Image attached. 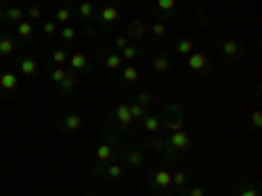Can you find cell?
Returning <instances> with one entry per match:
<instances>
[{
  "label": "cell",
  "instance_id": "cell-1",
  "mask_svg": "<svg viewBox=\"0 0 262 196\" xmlns=\"http://www.w3.org/2000/svg\"><path fill=\"white\" fill-rule=\"evenodd\" d=\"M121 149H124V139H121V131L110 128L105 131V134L100 136V144L95 149V162L100 165H108V162H116Z\"/></svg>",
  "mask_w": 262,
  "mask_h": 196
},
{
  "label": "cell",
  "instance_id": "cell-2",
  "mask_svg": "<svg viewBox=\"0 0 262 196\" xmlns=\"http://www.w3.org/2000/svg\"><path fill=\"white\" fill-rule=\"evenodd\" d=\"M118 162L124 165V167H129V170H142V167L147 165V160H144V152H142V149L129 147V144H124V149H121Z\"/></svg>",
  "mask_w": 262,
  "mask_h": 196
},
{
  "label": "cell",
  "instance_id": "cell-3",
  "mask_svg": "<svg viewBox=\"0 0 262 196\" xmlns=\"http://www.w3.org/2000/svg\"><path fill=\"white\" fill-rule=\"evenodd\" d=\"M147 144H149V149H152L155 154L165 157L168 162H179V160H181V154L176 152V149H173L171 144H168V139H165V136H157V134H152V136H149V142H147Z\"/></svg>",
  "mask_w": 262,
  "mask_h": 196
},
{
  "label": "cell",
  "instance_id": "cell-4",
  "mask_svg": "<svg viewBox=\"0 0 262 196\" xmlns=\"http://www.w3.org/2000/svg\"><path fill=\"white\" fill-rule=\"evenodd\" d=\"M184 107L179 105H168V118H160V128H165L168 134L173 131H184Z\"/></svg>",
  "mask_w": 262,
  "mask_h": 196
},
{
  "label": "cell",
  "instance_id": "cell-5",
  "mask_svg": "<svg viewBox=\"0 0 262 196\" xmlns=\"http://www.w3.org/2000/svg\"><path fill=\"white\" fill-rule=\"evenodd\" d=\"M95 21L100 24V29H110L113 24L121 21V8L118 5H105L95 13Z\"/></svg>",
  "mask_w": 262,
  "mask_h": 196
},
{
  "label": "cell",
  "instance_id": "cell-6",
  "mask_svg": "<svg viewBox=\"0 0 262 196\" xmlns=\"http://www.w3.org/2000/svg\"><path fill=\"white\" fill-rule=\"evenodd\" d=\"M165 139L179 154H186L192 149V139H189V134H186V128L184 131H173V134H165Z\"/></svg>",
  "mask_w": 262,
  "mask_h": 196
},
{
  "label": "cell",
  "instance_id": "cell-7",
  "mask_svg": "<svg viewBox=\"0 0 262 196\" xmlns=\"http://www.w3.org/2000/svg\"><path fill=\"white\" fill-rule=\"evenodd\" d=\"M220 52H223V58H228V60H239V58H244V45H241L236 37H228V40H223Z\"/></svg>",
  "mask_w": 262,
  "mask_h": 196
},
{
  "label": "cell",
  "instance_id": "cell-8",
  "mask_svg": "<svg viewBox=\"0 0 262 196\" xmlns=\"http://www.w3.org/2000/svg\"><path fill=\"white\" fill-rule=\"evenodd\" d=\"M149 183H152V189H157V191H168L171 189V170L168 167H155L152 170V175H149Z\"/></svg>",
  "mask_w": 262,
  "mask_h": 196
},
{
  "label": "cell",
  "instance_id": "cell-9",
  "mask_svg": "<svg viewBox=\"0 0 262 196\" xmlns=\"http://www.w3.org/2000/svg\"><path fill=\"white\" fill-rule=\"evenodd\" d=\"M186 65H189V71L194 73H204V71H210V58L204 52H192V55H186Z\"/></svg>",
  "mask_w": 262,
  "mask_h": 196
},
{
  "label": "cell",
  "instance_id": "cell-10",
  "mask_svg": "<svg viewBox=\"0 0 262 196\" xmlns=\"http://www.w3.org/2000/svg\"><path fill=\"white\" fill-rule=\"evenodd\" d=\"M131 126H134V120L129 113V102H121L116 107V131H129Z\"/></svg>",
  "mask_w": 262,
  "mask_h": 196
},
{
  "label": "cell",
  "instance_id": "cell-11",
  "mask_svg": "<svg viewBox=\"0 0 262 196\" xmlns=\"http://www.w3.org/2000/svg\"><path fill=\"white\" fill-rule=\"evenodd\" d=\"M16 89H18L16 73H11V71H0V92H3L5 97H11Z\"/></svg>",
  "mask_w": 262,
  "mask_h": 196
},
{
  "label": "cell",
  "instance_id": "cell-12",
  "mask_svg": "<svg viewBox=\"0 0 262 196\" xmlns=\"http://www.w3.org/2000/svg\"><path fill=\"white\" fill-rule=\"evenodd\" d=\"M139 76H142V71H139L134 63L124 65V68H121V87H131V84H136Z\"/></svg>",
  "mask_w": 262,
  "mask_h": 196
},
{
  "label": "cell",
  "instance_id": "cell-13",
  "mask_svg": "<svg viewBox=\"0 0 262 196\" xmlns=\"http://www.w3.org/2000/svg\"><path fill=\"white\" fill-rule=\"evenodd\" d=\"M68 65H71L68 71H73V73H79V76H81V73L89 68V58L84 52H73V55H68Z\"/></svg>",
  "mask_w": 262,
  "mask_h": 196
},
{
  "label": "cell",
  "instance_id": "cell-14",
  "mask_svg": "<svg viewBox=\"0 0 262 196\" xmlns=\"http://www.w3.org/2000/svg\"><path fill=\"white\" fill-rule=\"evenodd\" d=\"M124 170H126V167L121 165L118 160H116V162H108V165H105V175H102V178H108L110 183H121V178H124Z\"/></svg>",
  "mask_w": 262,
  "mask_h": 196
},
{
  "label": "cell",
  "instance_id": "cell-15",
  "mask_svg": "<svg viewBox=\"0 0 262 196\" xmlns=\"http://www.w3.org/2000/svg\"><path fill=\"white\" fill-rule=\"evenodd\" d=\"M171 186H173V189H179V194L186 191V189H189V173H184L181 167L171 170Z\"/></svg>",
  "mask_w": 262,
  "mask_h": 196
},
{
  "label": "cell",
  "instance_id": "cell-16",
  "mask_svg": "<svg viewBox=\"0 0 262 196\" xmlns=\"http://www.w3.org/2000/svg\"><path fill=\"white\" fill-rule=\"evenodd\" d=\"M149 65H152L155 73H168V71H171V58H168L165 52H157V55L149 58Z\"/></svg>",
  "mask_w": 262,
  "mask_h": 196
},
{
  "label": "cell",
  "instance_id": "cell-17",
  "mask_svg": "<svg viewBox=\"0 0 262 196\" xmlns=\"http://www.w3.org/2000/svg\"><path fill=\"white\" fill-rule=\"evenodd\" d=\"M102 65H105L108 71H121L124 68V58H121V52H102Z\"/></svg>",
  "mask_w": 262,
  "mask_h": 196
},
{
  "label": "cell",
  "instance_id": "cell-18",
  "mask_svg": "<svg viewBox=\"0 0 262 196\" xmlns=\"http://www.w3.org/2000/svg\"><path fill=\"white\" fill-rule=\"evenodd\" d=\"M18 71H21V76H26V79L37 76V71H40L37 58H18Z\"/></svg>",
  "mask_w": 262,
  "mask_h": 196
},
{
  "label": "cell",
  "instance_id": "cell-19",
  "mask_svg": "<svg viewBox=\"0 0 262 196\" xmlns=\"http://www.w3.org/2000/svg\"><path fill=\"white\" fill-rule=\"evenodd\" d=\"M95 13H97V8H95V3H92V0H81L79 8H76V16L81 18V21H92V18H95Z\"/></svg>",
  "mask_w": 262,
  "mask_h": 196
},
{
  "label": "cell",
  "instance_id": "cell-20",
  "mask_svg": "<svg viewBox=\"0 0 262 196\" xmlns=\"http://www.w3.org/2000/svg\"><path fill=\"white\" fill-rule=\"evenodd\" d=\"M142 55H144L142 45H126V48L121 50V58H124V63H134L136 58H142Z\"/></svg>",
  "mask_w": 262,
  "mask_h": 196
},
{
  "label": "cell",
  "instance_id": "cell-21",
  "mask_svg": "<svg viewBox=\"0 0 262 196\" xmlns=\"http://www.w3.org/2000/svg\"><path fill=\"white\" fill-rule=\"evenodd\" d=\"M34 32H37V24L26 21V18H24V21H18V24H16V37H18V40H32V37H34Z\"/></svg>",
  "mask_w": 262,
  "mask_h": 196
},
{
  "label": "cell",
  "instance_id": "cell-22",
  "mask_svg": "<svg viewBox=\"0 0 262 196\" xmlns=\"http://www.w3.org/2000/svg\"><path fill=\"white\" fill-rule=\"evenodd\" d=\"M81 126H84V120H81L79 113H68V115H63V120H61L63 131H79Z\"/></svg>",
  "mask_w": 262,
  "mask_h": 196
},
{
  "label": "cell",
  "instance_id": "cell-23",
  "mask_svg": "<svg viewBox=\"0 0 262 196\" xmlns=\"http://www.w3.org/2000/svg\"><path fill=\"white\" fill-rule=\"evenodd\" d=\"M16 55V37H0V58H11Z\"/></svg>",
  "mask_w": 262,
  "mask_h": 196
},
{
  "label": "cell",
  "instance_id": "cell-24",
  "mask_svg": "<svg viewBox=\"0 0 262 196\" xmlns=\"http://www.w3.org/2000/svg\"><path fill=\"white\" fill-rule=\"evenodd\" d=\"M126 34H129V40H142V37L147 34V24L144 21H131L129 24V29H126Z\"/></svg>",
  "mask_w": 262,
  "mask_h": 196
},
{
  "label": "cell",
  "instance_id": "cell-25",
  "mask_svg": "<svg viewBox=\"0 0 262 196\" xmlns=\"http://www.w3.org/2000/svg\"><path fill=\"white\" fill-rule=\"evenodd\" d=\"M142 126H144V131H147V134L152 136V134H157V131H160V118H157V115H152V113H147V115L142 118Z\"/></svg>",
  "mask_w": 262,
  "mask_h": 196
},
{
  "label": "cell",
  "instance_id": "cell-26",
  "mask_svg": "<svg viewBox=\"0 0 262 196\" xmlns=\"http://www.w3.org/2000/svg\"><path fill=\"white\" fill-rule=\"evenodd\" d=\"M129 113H131V120H134V123H142V118L149 113V110H147V107H142L139 102L131 99V102H129Z\"/></svg>",
  "mask_w": 262,
  "mask_h": 196
},
{
  "label": "cell",
  "instance_id": "cell-27",
  "mask_svg": "<svg viewBox=\"0 0 262 196\" xmlns=\"http://www.w3.org/2000/svg\"><path fill=\"white\" fill-rule=\"evenodd\" d=\"M71 8L68 5H61V8H55V24H58V26H66V24H68L71 21Z\"/></svg>",
  "mask_w": 262,
  "mask_h": 196
},
{
  "label": "cell",
  "instance_id": "cell-28",
  "mask_svg": "<svg viewBox=\"0 0 262 196\" xmlns=\"http://www.w3.org/2000/svg\"><path fill=\"white\" fill-rule=\"evenodd\" d=\"M176 52L184 55V58H186V55H192L194 52V42L189 40V37H181V40L176 42Z\"/></svg>",
  "mask_w": 262,
  "mask_h": 196
},
{
  "label": "cell",
  "instance_id": "cell-29",
  "mask_svg": "<svg viewBox=\"0 0 262 196\" xmlns=\"http://www.w3.org/2000/svg\"><path fill=\"white\" fill-rule=\"evenodd\" d=\"M79 87V73H73V71H68V76H66V81L61 84V89L66 92V95H71L73 89Z\"/></svg>",
  "mask_w": 262,
  "mask_h": 196
},
{
  "label": "cell",
  "instance_id": "cell-30",
  "mask_svg": "<svg viewBox=\"0 0 262 196\" xmlns=\"http://www.w3.org/2000/svg\"><path fill=\"white\" fill-rule=\"evenodd\" d=\"M79 37V29L73 24H66V26H61V40L63 42H73Z\"/></svg>",
  "mask_w": 262,
  "mask_h": 196
},
{
  "label": "cell",
  "instance_id": "cell-31",
  "mask_svg": "<svg viewBox=\"0 0 262 196\" xmlns=\"http://www.w3.org/2000/svg\"><path fill=\"white\" fill-rule=\"evenodd\" d=\"M147 32L152 34V40H163V37L168 34V26H165L163 21H152V26H149Z\"/></svg>",
  "mask_w": 262,
  "mask_h": 196
},
{
  "label": "cell",
  "instance_id": "cell-32",
  "mask_svg": "<svg viewBox=\"0 0 262 196\" xmlns=\"http://www.w3.org/2000/svg\"><path fill=\"white\" fill-rule=\"evenodd\" d=\"M134 102H139L142 107H149V105L155 102V95H152L149 89H144V92H139V95H134Z\"/></svg>",
  "mask_w": 262,
  "mask_h": 196
},
{
  "label": "cell",
  "instance_id": "cell-33",
  "mask_svg": "<svg viewBox=\"0 0 262 196\" xmlns=\"http://www.w3.org/2000/svg\"><path fill=\"white\" fill-rule=\"evenodd\" d=\"M66 76H68V71H66L63 65H55V68L50 71V81H53V84H58V87L66 81Z\"/></svg>",
  "mask_w": 262,
  "mask_h": 196
},
{
  "label": "cell",
  "instance_id": "cell-34",
  "mask_svg": "<svg viewBox=\"0 0 262 196\" xmlns=\"http://www.w3.org/2000/svg\"><path fill=\"white\" fill-rule=\"evenodd\" d=\"M155 8L160 13H173L176 11V0H155Z\"/></svg>",
  "mask_w": 262,
  "mask_h": 196
},
{
  "label": "cell",
  "instance_id": "cell-35",
  "mask_svg": "<svg viewBox=\"0 0 262 196\" xmlns=\"http://www.w3.org/2000/svg\"><path fill=\"white\" fill-rule=\"evenodd\" d=\"M236 196H260V191H257L255 183H241L239 191H236Z\"/></svg>",
  "mask_w": 262,
  "mask_h": 196
},
{
  "label": "cell",
  "instance_id": "cell-36",
  "mask_svg": "<svg viewBox=\"0 0 262 196\" xmlns=\"http://www.w3.org/2000/svg\"><path fill=\"white\" fill-rule=\"evenodd\" d=\"M53 63H55V65L68 63V52H66L63 48H55V50H53Z\"/></svg>",
  "mask_w": 262,
  "mask_h": 196
},
{
  "label": "cell",
  "instance_id": "cell-37",
  "mask_svg": "<svg viewBox=\"0 0 262 196\" xmlns=\"http://www.w3.org/2000/svg\"><path fill=\"white\" fill-rule=\"evenodd\" d=\"M26 21H32V24H40V21H42V11H40V5H32L29 11H26Z\"/></svg>",
  "mask_w": 262,
  "mask_h": 196
},
{
  "label": "cell",
  "instance_id": "cell-38",
  "mask_svg": "<svg viewBox=\"0 0 262 196\" xmlns=\"http://www.w3.org/2000/svg\"><path fill=\"white\" fill-rule=\"evenodd\" d=\"M126 45H131V40H129V34H126V32H124V34H118L116 40H113V48H116V52H121V50L126 48Z\"/></svg>",
  "mask_w": 262,
  "mask_h": 196
},
{
  "label": "cell",
  "instance_id": "cell-39",
  "mask_svg": "<svg viewBox=\"0 0 262 196\" xmlns=\"http://www.w3.org/2000/svg\"><path fill=\"white\" fill-rule=\"evenodd\" d=\"M181 196H207V191H204V186H192L189 183V189L181 191Z\"/></svg>",
  "mask_w": 262,
  "mask_h": 196
},
{
  "label": "cell",
  "instance_id": "cell-40",
  "mask_svg": "<svg viewBox=\"0 0 262 196\" xmlns=\"http://www.w3.org/2000/svg\"><path fill=\"white\" fill-rule=\"evenodd\" d=\"M249 126L255 128V131H260V128H262V113H260V110H255V113L249 115Z\"/></svg>",
  "mask_w": 262,
  "mask_h": 196
},
{
  "label": "cell",
  "instance_id": "cell-41",
  "mask_svg": "<svg viewBox=\"0 0 262 196\" xmlns=\"http://www.w3.org/2000/svg\"><path fill=\"white\" fill-rule=\"evenodd\" d=\"M42 32L48 34V37H55V34H58V24H55V21H45L42 24Z\"/></svg>",
  "mask_w": 262,
  "mask_h": 196
},
{
  "label": "cell",
  "instance_id": "cell-42",
  "mask_svg": "<svg viewBox=\"0 0 262 196\" xmlns=\"http://www.w3.org/2000/svg\"><path fill=\"white\" fill-rule=\"evenodd\" d=\"M92 173L97 175V178H102V175H105V165H100V162H95L92 165Z\"/></svg>",
  "mask_w": 262,
  "mask_h": 196
},
{
  "label": "cell",
  "instance_id": "cell-43",
  "mask_svg": "<svg viewBox=\"0 0 262 196\" xmlns=\"http://www.w3.org/2000/svg\"><path fill=\"white\" fill-rule=\"evenodd\" d=\"M210 24V18H207V13L204 11H199V26H207Z\"/></svg>",
  "mask_w": 262,
  "mask_h": 196
},
{
  "label": "cell",
  "instance_id": "cell-44",
  "mask_svg": "<svg viewBox=\"0 0 262 196\" xmlns=\"http://www.w3.org/2000/svg\"><path fill=\"white\" fill-rule=\"evenodd\" d=\"M160 196H173V194H165V191H163V194H160Z\"/></svg>",
  "mask_w": 262,
  "mask_h": 196
},
{
  "label": "cell",
  "instance_id": "cell-45",
  "mask_svg": "<svg viewBox=\"0 0 262 196\" xmlns=\"http://www.w3.org/2000/svg\"><path fill=\"white\" fill-rule=\"evenodd\" d=\"M0 37H3V26H0Z\"/></svg>",
  "mask_w": 262,
  "mask_h": 196
},
{
  "label": "cell",
  "instance_id": "cell-46",
  "mask_svg": "<svg viewBox=\"0 0 262 196\" xmlns=\"http://www.w3.org/2000/svg\"><path fill=\"white\" fill-rule=\"evenodd\" d=\"M84 196H95V194H84Z\"/></svg>",
  "mask_w": 262,
  "mask_h": 196
},
{
  "label": "cell",
  "instance_id": "cell-47",
  "mask_svg": "<svg viewBox=\"0 0 262 196\" xmlns=\"http://www.w3.org/2000/svg\"><path fill=\"white\" fill-rule=\"evenodd\" d=\"M0 8H3V0H0Z\"/></svg>",
  "mask_w": 262,
  "mask_h": 196
},
{
  "label": "cell",
  "instance_id": "cell-48",
  "mask_svg": "<svg viewBox=\"0 0 262 196\" xmlns=\"http://www.w3.org/2000/svg\"><path fill=\"white\" fill-rule=\"evenodd\" d=\"M102 3H105V0H102ZM121 3H124V0H121Z\"/></svg>",
  "mask_w": 262,
  "mask_h": 196
}]
</instances>
